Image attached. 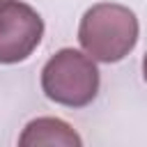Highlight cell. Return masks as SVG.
<instances>
[{
  "label": "cell",
  "mask_w": 147,
  "mask_h": 147,
  "mask_svg": "<svg viewBox=\"0 0 147 147\" xmlns=\"http://www.w3.org/2000/svg\"><path fill=\"white\" fill-rule=\"evenodd\" d=\"M21 147H41V145H60V147H80V136L62 119L57 117H39L32 119L21 138H18Z\"/></svg>",
  "instance_id": "obj_4"
},
{
  "label": "cell",
  "mask_w": 147,
  "mask_h": 147,
  "mask_svg": "<svg viewBox=\"0 0 147 147\" xmlns=\"http://www.w3.org/2000/svg\"><path fill=\"white\" fill-rule=\"evenodd\" d=\"M44 37L41 16L25 2L7 0L0 5V64L23 62Z\"/></svg>",
  "instance_id": "obj_3"
},
{
  "label": "cell",
  "mask_w": 147,
  "mask_h": 147,
  "mask_svg": "<svg viewBox=\"0 0 147 147\" xmlns=\"http://www.w3.org/2000/svg\"><path fill=\"white\" fill-rule=\"evenodd\" d=\"M41 90L55 103L83 108L99 92V69L90 55L76 48H62L44 64Z\"/></svg>",
  "instance_id": "obj_2"
},
{
  "label": "cell",
  "mask_w": 147,
  "mask_h": 147,
  "mask_svg": "<svg viewBox=\"0 0 147 147\" xmlns=\"http://www.w3.org/2000/svg\"><path fill=\"white\" fill-rule=\"evenodd\" d=\"M2 2H7V0H0V5H2Z\"/></svg>",
  "instance_id": "obj_5"
},
{
  "label": "cell",
  "mask_w": 147,
  "mask_h": 147,
  "mask_svg": "<svg viewBox=\"0 0 147 147\" xmlns=\"http://www.w3.org/2000/svg\"><path fill=\"white\" fill-rule=\"evenodd\" d=\"M78 41L92 60L108 64L119 62L138 41V18L124 5L99 2L83 14Z\"/></svg>",
  "instance_id": "obj_1"
}]
</instances>
